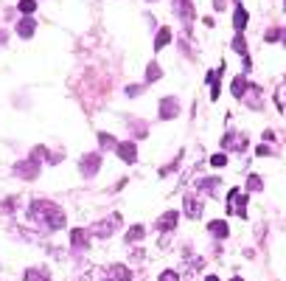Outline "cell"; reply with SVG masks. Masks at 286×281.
Masks as SVG:
<instances>
[{
    "instance_id": "obj_1",
    "label": "cell",
    "mask_w": 286,
    "mask_h": 281,
    "mask_svg": "<svg viewBox=\"0 0 286 281\" xmlns=\"http://www.w3.org/2000/svg\"><path fill=\"white\" fill-rule=\"evenodd\" d=\"M28 214H31L37 222H43L45 228H51V231L65 228V214H62V208H59L56 202L34 200V202H31V208H28Z\"/></svg>"
},
{
    "instance_id": "obj_2",
    "label": "cell",
    "mask_w": 286,
    "mask_h": 281,
    "mask_svg": "<svg viewBox=\"0 0 286 281\" xmlns=\"http://www.w3.org/2000/svg\"><path fill=\"white\" fill-rule=\"evenodd\" d=\"M43 155H45V146H37V149H34V155H31V158L20 160V163L14 166V172H17L20 177H26V180H34V177L39 175V163H43L39 158H43Z\"/></svg>"
},
{
    "instance_id": "obj_3",
    "label": "cell",
    "mask_w": 286,
    "mask_h": 281,
    "mask_svg": "<svg viewBox=\"0 0 286 281\" xmlns=\"http://www.w3.org/2000/svg\"><path fill=\"white\" fill-rule=\"evenodd\" d=\"M157 113H160V118H166V121H171L174 116H180V101H177V96H166V99H160Z\"/></svg>"
},
{
    "instance_id": "obj_4",
    "label": "cell",
    "mask_w": 286,
    "mask_h": 281,
    "mask_svg": "<svg viewBox=\"0 0 286 281\" xmlns=\"http://www.w3.org/2000/svg\"><path fill=\"white\" fill-rule=\"evenodd\" d=\"M79 169H81V175H85L87 180H90V177L95 175V172L101 169V155H98V152L85 155V158H81V163H79Z\"/></svg>"
},
{
    "instance_id": "obj_5",
    "label": "cell",
    "mask_w": 286,
    "mask_h": 281,
    "mask_svg": "<svg viewBox=\"0 0 286 281\" xmlns=\"http://www.w3.org/2000/svg\"><path fill=\"white\" fill-rule=\"evenodd\" d=\"M115 152H118V158H121L124 163H135V160H138V143H135V141H124V143H118V146H115Z\"/></svg>"
},
{
    "instance_id": "obj_6",
    "label": "cell",
    "mask_w": 286,
    "mask_h": 281,
    "mask_svg": "<svg viewBox=\"0 0 286 281\" xmlns=\"http://www.w3.org/2000/svg\"><path fill=\"white\" fill-rule=\"evenodd\" d=\"M118 225H121V217H118V214H112V217L104 219V222H95V225H93V234H95V236H110L112 231L118 228Z\"/></svg>"
},
{
    "instance_id": "obj_7",
    "label": "cell",
    "mask_w": 286,
    "mask_h": 281,
    "mask_svg": "<svg viewBox=\"0 0 286 281\" xmlns=\"http://www.w3.org/2000/svg\"><path fill=\"white\" fill-rule=\"evenodd\" d=\"M107 281H132V273H129L127 265H112L107 267Z\"/></svg>"
},
{
    "instance_id": "obj_8",
    "label": "cell",
    "mask_w": 286,
    "mask_h": 281,
    "mask_svg": "<svg viewBox=\"0 0 286 281\" xmlns=\"http://www.w3.org/2000/svg\"><path fill=\"white\" fill-rule=\"evenodd\" d=\"M70 245L79 250H87V245H90V231L87 228H73L70 231Z\"/></svg>"
},
{
    "instance_id": "obj_9",
    "label": "cell",
    "mask_w": 286,
    "mask_h": 281,
    "mask_svg": "<svg viewBox=\"0 0 286 281\" xmlns=\"http://www.w3.org/2000/svg\"><path fill=\"white\" fill-rule=\"evenodd\" d=\"M177 219H180V214H177V211H169V214H163V217L157 219V228H160V231H166V234H169V231H174Z\"/></svg>"
},
{
    "instance_id": "obj_10",
    "label": "cell",
    "mask_w": 286,
    "mask_h": 281,
    "mask_svg": "<svg viewBox=\"0 0 286 281\" xmlns=\"http://www.w3.org/2000/svg\"><path fill=\"white\" fill-rule=\"evenodd\" d=\"M222 146L224 149H244V146H247V141H244V135L230 133V135H224V138H222Z\"/></svg>"
},
{
    "instance_id": "obj_11",
    "label": "cell",
    "mask_w": 286,
    "mask_h": 281,
    "mask_svg": "<svg viewBox=\"0 0 286 281\" xmlns=\"http://www.w3.org/2000/svg\"><path fill=\"white\" fill-rule=\"evenodd\" d=\"M34 28H37V23L31 20V17H23L20 23H17V34H20L23 40H28V37H34Z\"/></svg>"
},
{
    "instance_id": "obj_12",
    "label": "cell",
    "mask_w": 286,
    "mask_h": 281,
    "mask_svg": "<svg viewBox=\"0 0 286 281\" xmlns=\"http://www.w3.org/2000/svg\"><path fill=\"white\" fill-rule=\"evenodd\" d=\"M177 14L182 17V23H188L194 20V6H191V0H177Z\"/></svg>"
},
{
    "instance_id": "obj_13",
    "label": "cell",
    "mask_w": 286,
    "mask_h": 281,
    "mask_svg": "<svg viewBox=\"0 0 286 281\" xmlns=\"http://www.w3.org/2000/svg\"><path fill=\"white\" fill-rule=\"evenodd\" d=\"M208 231H211V234L216 236V239H224V236L230 234V225L224 222V219H213V222L208 225Z\"/></svg>"
},
{
    "instance_id": "obj_14",
    "label": "cell",
    "mask_w": 286,
    "mask_h": 281,
    "mask_svg": "<svg viewBox=\"0 0 286 281\" xmlns=\"http://www.w3.org/2000/svg\"><path fill=\"white\" fill-rule=\"evenodd\" d=\"M247 9L244 6H236V11H233V26H236V31H244L247 28Z\"/></svg>"
},
{
    "instance_id": "obj_15",
    "label": "cell",
    "mask_w": 286,
    "mask_h": 281,
    "mask_svg": "<svg viewBox=\"0 0 286 281\" xmlns=\"http://www.w3.org/2000/svg\"><path fill=\"white\" fill-rule=\"evenodd\" d=\"M182 205H186V214H188V217L191 219H196V217H199V214H202V205H199V200H196V197H186V202H182Z\"/></svg>"
},
{
    "instance_id": "obj_16",
    "label": "cell",
    "mask_w": 286,
    "mask_h": 281,
    "mask_svg": "<svg viewBox=\"0 0 286 281\" xmlns=\"http://www.w3.org/2000/svg\"><path fill=\"white\" fill-rule=\"evenodd\" d=\"M230 90H233L236 99H244V93H247V76H236L233 85H230Z\"/></svg>"
},
{
    "instance_id": "obj_17",
    "label": "cell",
    "mask_w": 286,
    "mask_h": 281,
    "mask_svg": "<svg viewBox=\"0 0 286 281\" xmlns=\"http://www.w3.org/2000/svg\"><path fill=\"white\" fill-rule=\"evenodd\" d=\"M247 93H250V96H247V104L253 107V110H261V107H264V99H261V90H258V87H250Z\"/></svg>"
},
{
    "instance_id": "obj_18",
    "label": "cell",
    "mask_w": 286,
    "mask_h": 281,
    "mask_svg": "<svg viewBox=\"0 0 286 281\" xmlns=\"http://www.w3.org/2000/svg\"><path fill=\"white\" fill-rule=\"evenodd\" d=\"M169 43H171V31L163 26V28H160V31H157V37H154V51H160V48H166Z\"/></svg>"
},
{
    "instance_id": "obj_19",
    "label": "cell",
    "mask_w": 286,
    "mask_h": 281,
    "mask_svg": "<svg viewBox=\"0 0 286 281\" xmlns=\"http://www.w3.org/2000/svg\"><path fill=\"white\" fill-rule=\"evenodd\" d=\"M23 278H26V281H51V278H48V273L37 270V267H31V270H26V273H23Z\"/></svg>"
},
{
    "instance_id": "obj_20",
    "label": "cell",
    "mask_w": 286,
    "mask_h": 281,
    "mask_svg": "<svg viewBox=\"0 0 286 281\" xmlns=\"http://www.w3.org/2000/svg\"><path fill=\"white\" fill-rule=\"evenodd\" d=\"M143 236H146V228H143V225H135V228L127 234V245L138 242V239H143Z\"/></svg>"
},
{
    "instance_id": "obj_21",
    "label": "cell",
    "mask_w": 286,
    "mask_h": 281,
    "mask_svg": "<svg viewBox=\"0 0 286 281\" xmlns=\"http://www.w3.org/2000/svg\"><path fill=\"white\" fill-rule=\"evenodd\" d=\"M98 143H101V146H104V149H115V146H118V143H115V138H112L110 133H98Z\"/></svg>"
},
{
    "instance_id": "obj_22",
    "label": "cell",
    "mask_w": 286,
    "mask_h": 281,
    "mask_svg": "<svg viewBox=\"0 0 286 281\" xmlns=\"http://www.w3.org/2000/svg\"><path fill=\"white\" fill-rule=\"evenodd\" d=\"M17 9H20L23 14H31V11L37 9V3H34V0H20V3H17Z\"/></svg>"
},
{
    "instance_id": "obj_23",
    "label": "cell",
    "mask_w": 286,
    "mask_h": 281,
    "mask_svg": "<svg viewBox=\"0 0 286 281\" xmlns=\"http://www.w3.org/2000/svg\"><path fill=\"white\" fill-rule=\"evenodd\" d=\"M157 76H160V65H157V62H152V65L146 68V79H149V82H154Z\"/></svg>"
},
{
    "instance_id": "obj_24",
    "label": "cell",
    "mask_w": 286,
    "mask_h": 281,
    "mask_svg": "<svg viewBox=\"0 0 286 281\" xmlns=\"http://www.w3.org/2000/svg\"><path fill=\"white\" fill-rule=\"evenodd\" d=\"M281 34H283V28H270V31L264 34V40L267 43H275V40H281Z\"/></svg>"
},
{
    "instance_id": "obj_25",
    "label": "cell",
    "mask_w": 286,
    "mask_h": 281,
    "mask_svg": "<svg viewBox=\"0 0 286 281\" xmlns=\"http://www.w3.org/2000/svg\"><path fill=\"white\" fill-rule=\"evenodd\" d=\"M211 166H216V169L228 166V155H222V152H219V155H213V158H211Z\"/></svg>"
},
{
    "instance_id": "obj_26",
    "label": "cell",
    "mask_w": 286,
    "mask_h": 281,
    "mask_svg": "<svg viewBox=\"0 0 286 281\" xmlns=\"http://www.w3.org/2000/svg\"><path fill=\"white\" fill-rule=\"evenodd\" d=\"M233 51H236V53H247V43H244L241 34H238V37L233 40Z\"/></svg>"
},
{
    "instance_id": "obj_27",
    "label": "cell",
    "mask_w": 286,
    "mask_h": 281,
    "mask_svg": "<svg viewBox=\"0 0 286 281\" xmlns=\"http://www.w3.org/2000/svg\"><path fill=\"white\" fill-rule=\"evenodd\" d=\"M247 189H253V191H261V189H264V183H261V177H258V175H253V177H250V180H247Z\"/></svg>"
},
{
    "instance_id": "obj_28",
    "label": "cell",
    "mask_w": 286,
    "mask_h": 281,
    "mask_svg": "<svg viewBox=\"0 0 286 281\" xmlns=\"http://www.w3.org/2000/svg\"><path fill=\"white\" fill-rule=\"evenodd\" d=\"M143 93V85H129L127 87V96H132V99H135V96H140Z\"/></svg>"
},
{
    "instance_id": "obj_29",
    "label": "cell",
    "mask_w": 286,
    "mask_h": 281,
    "mask_svg": "<svg viewBox=\"0 0 286 281\" xmlns=\"http://www.w3.org/2000/svg\"><path fill=\"white\" fill-rule=\"evenodd\" d=\"M160 281H180V276H177L174 270H166L163 276H160Z\"/></svg>"
},
{
    "instance_id": "obj_30",
    "label": "cell",
    "mask_w": 286,
    "mask_h": 281,
    "mask_svg": "<svg viewBox=\"0 0 286 281\" xmlns=\"http://www.w3.org/2000/svg\"><path fill=\"white\" fill-rule=\"evenodd\" d=\"M255 155H258V158H267V155H270V146H267V143H261V146L255 149Z\"/></svg>"
},
{
    "instance_id": "obj_31",
    "label": "cell",
    "mask_w": 286,
    "mask_h": 281,
    "mask_svg": "<svg viewBox=\"0 0 286 281\" xmlns=\"http://www.w3.org/2000/svg\"><path fill=\"white\" fill-rule=\"evenodd\" d=\"M213 6H216V11H222V9H228V0H213Z\"/></svg>"
},
{
    "instance_id": "obj_32",
    "label": "cell",
    "mask_w": 286,
    "mask_h": 281,
    "mask_svg": "<svg viewBox=\"0 0 286 281\" xmlns=\"http://www.w3.org/2000/svg\"><path fill=\"white\" fill-rule=\"evenodd\" d=\"M6 40H9V37H6V31H0V45H6Z\"/></svg>"
},
{
    "instance_id": "obj_33",
    "label": "cell",
    "mask_w": 286,
    "mask_h": 281,
    "mask_svg": "<svg viewBox=\"0 0 286 281\" xmlns=\"http://www.w3.org/2000/svg\"><path fill=\"white\" fill-rule=\"evenodd\" d=\"M205 281H219V278H216V276H208V278H205Z\"/></svg>"
},
{
    "instance_id": "obj_34",
    "label": "cell",
    "mask_w": 286,
    "mask_h": 281,
    "mask_svg": "<svg viewBox=\"0 0 286 281\" xmlns=\"http://www.w3.org/2000/svg\"><path fill=\"white\" fill-rule=\"evenodd\" d=\"M281 40H283V45H286V28H283V34H281Z\"/></svg>"
},
{
    "instance_id": "obj_35",
    "label": "cell",
    "mask_w": 286,
    "mask_h": 281,
    "mask_svg": "<svg viewBox=\"0 0 286 281\" xmlns=\"http://www.w3.org/2000/svg\"><path fill=\"white\" fill-rule=\"evenodd\" d=\"M230 281H244V278H238V276H236V278H230Z\"/></svg>"
},
{
    "instance_id": "obj_36",
    "label": "cell",
    "mask_w": 286,
    "mask_h": 281,
    "mask_svg": "<svg viewBox=\"0 0 286 281\" xmlns=\"http://www.w3.org/2000/svg\"><path fill=\"white\" fill-rule=\"evenodd\" d=\"M146 3H154V0H146Z\"/></svg>"
}]
</instances>
